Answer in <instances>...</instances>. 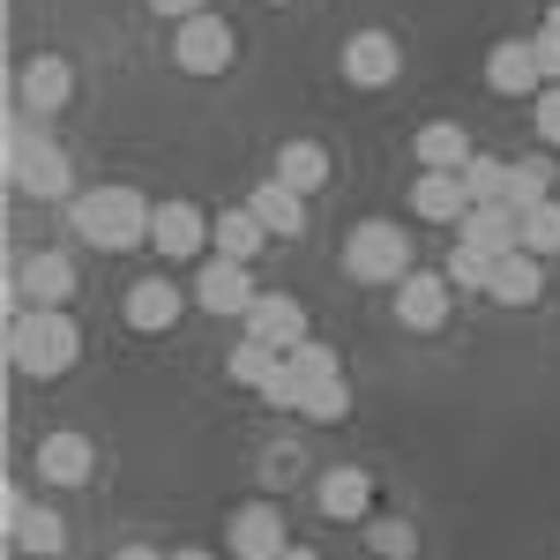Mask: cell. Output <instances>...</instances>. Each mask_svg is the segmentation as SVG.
<instances>
[{
	"label": "cell",
	"mask_w": 560,
	"mask_h": 560,
	"mask_svg": "<svg viewBox=\"0 0 560 560\" xmlns=\"http://www.w3.org/2000/svg\"><path fill=\"white\" fill-rule=\"evenodd\" d=\"M546 31H560V0H553V8H546Z\"/></svg>",
	"instance_id": "cell-39"
},
{
	"label": "cell",
	"mask_w": 560,
	"mask_h": 560,
	"mask_svg": "<svg viewBox=\"0 0 560 560\" xmlns=\"http://www.w3.org/2000/svg\"><path fill=\"white\" fill-rule=\"evenodd\" d=\"M15 300H23V306H68V300H75V261L60 255V247L31 255L23 269H15Z\"/></svg>",
	"instance_id": "cell-14"
},
{
	"label": "cell",
	"mask_w": 560,
	"mask_h": 560,
	"mask_svg": "<svg viewBox=\"0 0 560 560\" xmlns=\"http://www.w3.org/2000/svg\"><path fill=\"white\" fill-rule=\"evenodd\" d=\"M411 210L427 217V224H464L471 187H464V173H419L411 179Z\"/></svg>",
	"instance_id": "cell-19"
},
{
	"label": "cell",
	"mask_w": 560,
	"mask_h": 560,
	"mask_svg": "<svg viewBox=\"0 0 560 560\" xmlns=\"http://www.w3.org/2000/svg\"><path fill=\"white\" fill-rule=\"evenodd\" d=\"M284 560H322V553H306V546H284Z\"/></svg>",
	"instance_id": "cell-38"
},
{
	"label": "cell",
	"mask_w": 560,
	"mask_h": 560,
	"mask_svg": "<svg viewBox=\"0 0 560 560\" xmlns=\"http://www.w3.org/2000/svg\"><path fill=\"white\" fill-rule=\"evenodd\" d=\"M8 359H15V374H31V382H60V374L83 359L75 314H68V306H15V322H8Z\"/></svg>",
	"instance_id": "cell-1"
},
{
	"label": "cell",
	"mask_w": 560,
	"mask_h": 560,
	"mask_svg": "<svg viewBox=\"0 0 560 560\" xmlns=\"http://www.w3.org/2000/svg\"><path fill=\"white\" fill-rule=\"evenodd\" d=\"M113 560H173V553H158V546H120Z\"/></svg>",
	"instance_id": "cell-36"
},
{
	"label": "cell",
	"mask_w": 560,
	"mask_h": 560,
	"mask_svg": "<svg viewBox=\"0 0 560 560\" xmlns=\"http://www.w3.org/2000/svg\"><path fill=\"white\" fill-rule=\"evenodd\" d=\"M448 284H456V292H486V284H493V255H478V247L456 240V255H448Z\"/></svg>",
	"instance_id": "cell-31"
},
{
	"label": "cell",
	"mask_w": 560,
	"mask_h": 560,
	"mask_svg": "<svg viewBox=\"0 0 560 560\" xmlns=\"http://www.w3.org/2000/svg\"><path fill=\"white\" fill-rule=\"evenodd\" d=\"M247 337H261V345H277V351L306 345V306L292 300V292H261V300L247 306Z\"/></svg>",
	"instance_id": "cell-17"
},
{
	"label": "cell",
	"mask_w": 560,
	"mask_h": 560,
	"mask_svg": "<svg viewBox=\"0 0 560 560\" xmlns=\"http://www.w3.org/2000/svg\"><path fill=\"white\" fill-rule=\"evenodd\" d=\"M300 419H322V427H329V419H351V382L337 374V382L306 388V411H300Z\"/></svg>",
	"instance_id": "cell-32"
},
{
	"label": "cell",
	"mask_w": 560,
	"mask_h": 560,
	"mask_svg": "<svg viewBox=\"0 0 560 560\" xmlns=\"http://www.w3.org/2000/svg\"><path fill=\"white\" fill-rule=\"evenodd\" d=\"M411 150H419V165H427V173H464V165L478 158L471 135H464V120H427Z\"/></svg>",
	"instance_id": "cell-22"
},
{
	"label": "cell",
	"mask_w": 560,
	"mask_h": 560,
	"mask_svg": "<svg viewBox=\"0 0 560 560\" xmlns=\"http://www.w3.org/2000/svg\"><path fill=\"white\" fill-rule=\"evenodd\" d=\"M366 501H374V478H366V471H351V464L322 471V516L359 523V516H366Z\"/></svg>",
	"instance_id": "cell-23"
},
{
	"label": "cell",
	"mask_w": 560,
	"mask_h": 560,
	"mask_svg": "<svg viewBox=\"0 0 560 560\" xmlns=\"http://www.w3.org/2000/svg\"><path fill=\"white\" fill-rule=\"evenodd\" d=\"M456 240H464V247H478V255H516L523 247V210L516 202H471V210H464V224H456Z\"/></svg>",
	"instance_id": "cell-9"
},
{
	"label": "cell",
	"mask_w": 560,
	"mask_h": 560,
	"mask_svg": "<svg viewBox=\"0 0 560 560\" xmlns=\"http://www.w3.org/2000/svg\"><path fill=\"white\" fill-rule=\"evenodd\" d=\"M486 300H501V306H530V300H546V261L538 255H501L493 261V284H486Z\"/></svg>",
	"instance_id": "cell-21"
},
{
	"label": "cell",
	"mask_w": 560,
	"mask_h": 560,
	"mask_svg": "<svg viewBox=\"0 0 560 560\" xmlns=\"http://www.w3.org/2000/svg\"><path fill=\"white\" fill-rule=\"evenodd\" d=\"M530 105H538V135H546V142L560 150V83H546L538 97H530Z\"/></svg>",
	"instance_id": "cell-33"
},
{
	"label": "cell",
	"mask_w": 560,
	"mask_h": 560,
	"mask_svg": "<svg viewBox=\"0 0 560 560\" xmlns=\"http://www.w3.org/2000/svg\"><path fill=\"white\" fill-rule=\"evenodd\" d=\"M247 210L269 224V240H300V232H306V195H300V187H284V179H261L255 195H247Z\"/></svg>",
	"instance_id": "cell-20"
},
{
	"label": "cell",
	"mask_w": 560,
	"mask_h": 560,
	"mask_svg": "<svg viewBox=\"0 0 560 560\" xmlns=\"http://www.w3.org/2000/svg\"><path fill=\"white\" fill-rule=\"evenodd\" d=\"M486 90H493V97H538V90H546L538 45L530 38H501L493 52H486Z\"/></svg>",
	"instance_id": "cell-8"
},
{
	"label": "cell",
	"mask_w": 560,
	"mask_h": 560,
	"mask_svg": "<svg viewBox=\"0 0 560 560\" xmlns=\"http://www.w3.org/2000/svg\"><path fill=\"white\" fill-rule=\"evenodd\" d=\"M553 165H546V158H516V165H509V202H516V210H530V202H553Z\"/></svg>",
	"instance_id": "cell-26"
},
{
	"label": "cell",
	"mask_w": 560,
	"mask_h": 560,
	"mask_svg": "<svg viewBox=\"0 0 560 560\" xmlns=\"http://www.w3.org/2000/svg\"><path fill=\"white\" fill-rule=\"evenodd\" d=\"M8 179L23 195H45V202H75V173H68V150L38 128H15L8 135Z\"/></svg>",
	"instance_id": "cell-3"
},
{
	"label": "cell",
	"mask_w": 560,
	"mask_h": 560,
	"mask_svg": "<svg viewBox=\"0 0 560 560\" xmlns=\"http://www.w3.org/2000/svg\"><path fill=\"white\" fill-rule=\"evenodd\" d=\"M150 217H158V202H142L135 187H90V195H75V202H68V224H75V240L105 247V255L150 247Z\"/></svg>",
	"instance_id": "cell-2"
},
{
	"label": "cell",
	"mask_w": 560,
	"mask_h": 560,
	"mask_svg": "<svg viewBox=\"0 0 560 560\" xmlns=\"http://www.w3.org/2000/svg\"><path fill=\"white\" fill-rule=\"evenodd\" d=\"M277 179L300 187V195H314V187L329 179V150H322V142H284V150H277Z\"/></svg>",
	"instance_id": "cell-25"
},
{
	"label": "cell",
	"mask_w": 560,
	"mask_h": 560,
	"mask_svg": "<svg viewBox=\"0 0 560 560\" xmlns=\"http://www.w3.org/2000/svg\"><path fill=\"white\" fill-rule=\"evenodd\" d=\"M210 240H217V255H232V261H255L261 247H269V224H261L255 210H224L210 224Z\"/></svg>",
	"instance_id": "cell-24"
},
{
	"label": "cell",
	"mask_w": 560,
	"mask_h": 560,
	"mask_svg": "<svg viewBox=\"0 0 560 560\" xmlns=\"http://www.w3.org/2000/svg\"><path fill=\"white\" fill-rule=\"evenodd\" d=\"M187 300H195V292H179L173 277H142V284H128L120 314H128V329H142V337H165L179 314H187Z\"/></svg>",
	"instance_id": "cell-10"
},
{
	"label": "cell",
	"mask_w": 560,
	"mask_h": 560,
	"mask_svg": "<svg viewBox=\"0 0 560 560\" xmlns=\"http://www.w3.org/2000/svg\"><path fill=\"white\" fill-rule=\"evenodd\" d=\"M261 292H255V269L247 261H232V255H210L202 269H195V306L202 314H247Z\"/></svg>",
	"instance_id": "cell-7"
},
{
	"label": "cell",
	"mask_w": 560,
	"mask_h": 560,
	"mask_svg": "<svg viewBox=\"0 0 560 560\" xmlns=\"http://www.w3.org/2000/svg\"><path fill=\"white\" fill-rule=\"evenodd\" d=\"M345 83L351 90H388L396 83V68H404V52H396V38L388 31H359V38H345Z\"/></svg>",
	"instance_id": "cell-13"
},
{
	"label": "cell",
	"mask_w": 560,
	"mask_h": 560,
	"mask_svg": "<svg viewBox=\"0 0 560 560\" xmlns=\"http://www.w3.org/2000/svg\"><path fill=\"white\" fill-rule=\"evenodd\" d=\"M8 530H15V553H31V560L68 553V523L52 516V509H31L23 493H8Z\"/></svg>",
	"instance_id": "cell-16"
},
{
	"label": "cell",
	"mask_w": 560,
	"mask_h": 560,
	"mask_svg": "<svg viewBox=\"0 0 560 560\" xmlns=\"http://www.w3.org/2000/svg\"><path fill=\"white\" fill-rule=\"evenodd\" d=\"M366 546H374L382 560H419V530H411L404 516H382L374 530H366Z\"/></svg>",
	"instance_id": "cell-30"
},
{
	"label": "cell",
	"mask_w": 560,
	"mask_h": 560,
	"mask_svg": "<svg viewBox=\"0 0 560 560\" xmlns=\"http://www.w3.org/2000/svg\"><path fill=\"white\" fill-rule=\"evenodd\" d=\"M284 366V351L261 345V337H240V351H232V382L240 388H269V374Z\"/></svg>",
	"instance_id": "cell-27"
},
{
	"label": "cell",
	"mask_w": 560,
	"mask_h": 560,
	"mask_svg": "<svg viewBox=\"0 0 560 560\" xmlns=\"http://www.w3.org/2000/svg\"><path fill=\"white\" fill-rule=\"evenodd\" d=\"M224 546H232V560H284L292 523H284V509H277V501H247L240 516L224 523Z\"/></svg>",
	"instance_id": "cell-6"
},
{
	"label": "cell",
	"mask_w": 560,
	"mask_h": 560,
	"mask_svg": "<svg viewBox=\"0 0 560 560\" xmlns=\"http://www.w3.org/2000/svg\"><path fill=\"white\" fill-rule=\"evenodd\" d=\"M277 8H284V0H277Z\"/></svg>",
	"instance_id": "cell-40"
},
{
	"label": "cell",
	"mask_w": 560,
	"mask_h": 560,
	"mask_svg": "<svg viewBox=\"0 0 560 560\" xmlns=\"http://www.w3.org/2000/svg\"><path fill=\"white\" fill-rule=\"evenodd\" d=\"M464 187H471V202H509V158H471Z\"/></svg>",
	"instance_id": "cell-29"
},
{
	"label": "cell",
	"mask_w": 560,
	"mask_h": 560,
	"mask_svg": "<svg viewBox=\"0 0 560 560\" xmlns=\"http://www.w3.org/2000/svg\"><path fill=\"white\" fill-rule=\"evenodd\" d=\"M158 15H173V23H187V15H202V0H150Z\"/></svg>",
	"instance_id": "cell-35"
},
{
	"label": "cell",
	"mask_w": 560,
	"mask_h": 560,
	"mask_svg": "<svg viewBox=\"0 0 560 560\" xmlns=\"http://www.w3.org/2000/svg\"><path fill=\"white\" fill-rule=\"evenodd\" d=\"M90 471H97L90 433H45V441H38V478H45V486H83Z\"/></svg>",
	"instance_id": "cell-18"
},
{
	"label": "cell",
	"mask_w": 560,
	"mask_h": 560,
	"mask_svg": "<svg viewBox=\"0 0 560 560\" xmlns=\"http://www.w3.org/2000/svg\"><path fill=\"white\" fill-rule=\"evenodd\" d=\"M150 247L165 261H195L202 247H210V217L195 210V202H158V217H150Z\"/></svg>",
	"instance_id": "cell-12"
},
{
	"label": "cell",
	"mask_w": 560,
	"mask_h": 560,
	"mask_svg": "<svg viewBox=\"0 0 560 560\" xmlns=\"http://www.w3.org/2000/svg\"><path fill=\"white\" fill-rule=\"evenodd\" d=\"M523 255H560V202H530L523 210Z\"/></svg>",
	"instance_id": "cell-28"
},
{
	"label": "cell",
	"mask_w": 560,
	"mask_h": 560,
	"mask_svg": "<svg viewBox=\"0 0 560 560\" xmlns=\"http://www.w3.org/2000/svg\"><path fill=\"white\" fill-rule=\"evenodd\" d=\"M232 52H240V38H232V23L210 15V8H202V15H187V23L173 31V60L187 68V75H224V68H232Z\"/></svg>",
	"instance_id": "cell-5"
},
{
	"label": "cell",
	"mask_w": 560,
	"mask_h": 560,
	"mask_svg": "<svg viewBox=\"0 0 560 560\" xmlns=\"http://www.w3.org/2000/svg\"><path fill=\"white\" fill-rule=\"evenodd\" d=\"M345 277H359V284H404V277H411V240H404V224L366 217L345 240Z\"/></svg>",
	"instance_id": "cell-4"
},
{
	"label": "cell",
	"mask_w": 560,
	"mask_h": 560,
	"mask_svg": "<svg viewBox=\"0 0 560 560\" xmlns=\"http://www.w3.org/2000/svg\"><path fill=\"white\" fill-rule=\"evenodd\" d=\"M15 90H23V113L52 120V113L75 97V68H68L60 52H31V60H23V75H15Z\"/></svg>",
	"instance_id": "cell-11"
},
{
	"label": "cell",
	"mask_w": 560,
	"mask_h": 560,
	"mask_svg": "<svg viewBox=\"0 0 560 560\" xmlns=\"http://www.w3.org/2000/svg\"><path fill=\"white\" fill-rule=\"evenodd\" d=\"M448 292H456L448 269H441V277H433V269H411V277L396 284V322H404V329H441V322H448Z\"/></svg>",
	"instance_id": "cell-15"
},
{
	"label": "cell",
	"mask_w": 560,
	"mask_h": 560,
	"mask_svg": "<svg viewBox=\"0 0 560 560\" xmlns=\"http://www.w3.org/2000/svg\"><path fill=\"white\" fill-rule=\"evenodd\" d=\"M173 560H217V553H202V546H179V553Z\"/></svg>",
	"instance_id": "cell-37"
},
{
	"label": "cell",
	"mask_w": 560,
	"mask_h": 560,
	"mask_svg": "<svg viewBox=\"0 0 560 560\" xmlns=\"http://www.w3.org/2000/svg\"><path fill=\"white\" fill-rule=\"evenodd\" d=\"M538 68H546V83H560V31H538Z\"/></svg>",
	"instance_id": "cell-34"
}]
</instances>
